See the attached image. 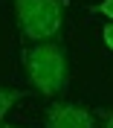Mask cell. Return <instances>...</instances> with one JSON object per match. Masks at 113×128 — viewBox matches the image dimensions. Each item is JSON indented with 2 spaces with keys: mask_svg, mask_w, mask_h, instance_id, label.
<instances>
[{
  "mask_svg": "<svg viewBox=\"0 0 113 128\" xmlns=\"http://www.w3.org/2000/svg\"><path fill=\"white\" fill-rule=\"evenodd\" d=\"M93 15H105L107 24H113V0H102V3H96V6H93Z\"/></svg>",
  "mask_w": 113,
  "mask_h": 128,
  "instance_id": "5",
  "label": "cell"
},
{
  "mask_svg": "<svg viewBox=\"0 0 113 128\" xmlns=\"http://www.w3.org/2000/svg\"><path fill=\"white\" fill-rule=\"evenodd\" d=\"M0 128H20V125H0Z\"/></svg>",
  "mask_w": 113,
  "mask_h": 128,
  "instance_id": "8",
  "label": "cell"
},
{
  "mask_svg": "<svg viewBox=\"0 0 113 128\" xmlns=\"http://www.w3.org/2000/svg\"><path fill=\"white\" fill-rule=\"evenodd\" d=\"M102 38H105V47L113 52V24H107L105 29H102Z\"/></svg>",
  "mask_w": 113,
  "mask_h": 128,
  "instance_id": "6",
  "label": "cell"
},
{
  "mask_svg": "<svg viewBox=\"0 0 113 128\" xmlns=\"http://www.w3.org/2000/svg\"><path fill=\"white\" fill-rule=\"evenodd\" d=\"M23 99V90L17 88H6V84H0V122H3V116H6L12 108H15L17 102Z\"/></svg>",
  "mask_w": 113,
  "mask_h": 128,
  "instance_id": "4",
  "label": "cell"
},
{
  "mask_svg": "<svg viewBox=\"0 0 113 128\" xmlns=\"http://www.w3.org/2000/svg\"><path fill=\"white\" fill-rule=\"evenodd\" d=\"M102 128H113V111L105 114V122H102Z\"/></svg>",
  "mask_w": 113,
  "mask_h": 128,
  "instance_id": "7",
  "label": "cell"
},
{
  "mask_svg": "<svg viewBox=\"0 0 113 128\" xmlns=\"http://www.w3.org/2000/svg\"><path fill=\"white\" fill-rule=\"evenodd\" d=\"M23 73L35 93L41 96H61L70 84V52L61 44H32L20 52Z\"/></svg>",
  "mask_w": 113,
  "mask_h": 128,
  "instance_id": "1",
  "label": "cell"
},
{
  "mask_svg": "<svg viewBox=\"0 0 113 128\" xmlns=\"http://www.w3.org/2000/svg\"><path fill=\"white\" fill-rule=\"evenodd\" d=\"M15 26L29 44H61L70 0H12Z\"/></svg>",
  "mask_w": 113,
  "mask_h": 128,
  "instance_id": "2",
  "label": "cell"
},
{
  "mask_svg": "<svg viewBox=\"0 0 113 128\" xmlns=\"http://www.w3.org/2000/svg\"><path fill=\"white\" fill-rule=\"evenodd\" d=\"M47 128H96V116L78 102H52L44 111Z\"/></svg>",
  "mask_w": 113,
  "mask_h": 128,
  "instance_id": "3",
  "label": "cell"
}]
</instances>
